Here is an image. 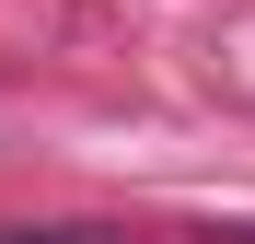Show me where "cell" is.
I'll return each instance as SVG.
<instances>
[{
  "label": "cell",
  "instance_id": "1",
  "mask_svg": "<svg viewBox=\"0 0 255 244\" xmlns=\"http://www.w3.org/2000/svg\"><path fill=\"white\" fill-rule=\"evenodd\" d=\"M0 244H116V233H0Z\"/></svg>",
  "mask_w": 255,
  "mask_h": 244
}]
</instances>
